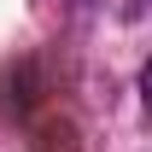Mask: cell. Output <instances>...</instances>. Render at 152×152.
<instances>
[{
  "label": "cell",
  "instance_id": "1",
  "mask_svg": "<svg viewBox=\"0 0 152 152\" xmlns=\"http://www.w3.org/2000/svg\"><path fill=\"white\" fill-rule=\"evenodd\" d=\"M146 12V0H123V18H140Z\"/></svg>",
  "mask_w": 152,
  "mask_h": 152
}]
</instances>
